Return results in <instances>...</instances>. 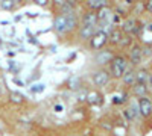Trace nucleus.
<instances>
[{"instance_id": "nucleus-1", "label": "nucleus", "mask_w": 152, "mask_h": 136, "mask_svg": "<svg viewBox=\"0 0 152 136\" xmlns=\"http://www.w3.org/2000/svg\"><path fill=\"white\" fill-rule=\"evenodd\" d=\"M78 24H79V18L75 15V12H70V14H58L53 18V29L59 35H64V33L73 30Z\"/></svg>"}, {"instance_id": "nucleus-2", "label": "nucleus", "mask_w": 152, "mask_h": 136, "mask_svg": "<svg viewBox=\"0 0 152 136\" xmlns=\"http://www.w3.org/2000/svg\"><path fill=\"white\" fill-rule=\"evenodd\" d=\"M126 70H128V58L123 55H114L110 62V76L114 79H122Z\"/></svg>"}, {"instance_id": "nucleus-3", "label": "nucleus", "mask_w": 152, "mask_h": 136, "mask_svg": "<svg viewBox=\"0 0 152 136\" xmlns=\"http://www.w3.org/2000/svg\"><path fill=\"white\" fill-rule=\"evenodd\" d=\"M143 52H142V45L140 44H132L129 48V53H128V62L132 67H138L143 62Z\"/></svg>"}, {"instance_id": "nucleus-4", "label": "nucleus", "mask_w": 152, "mask_h": 136, "mask_svg": "<svg viewBox=\"0 0 152 136\" xmlns=\"http://www.w3.org/2000/svg\"><path fill=\"white\" fill-rule=\"evenodd\" d=\"M91 79H93V83L97 86V88H104V86L108 85L111 76H110V73H108L107 70L100 68V70H96V71L93 73V77H91Z\"/></svg>"}, {"instance_id": "nucleus-5", "label": "nucleus", "mask_w": 152, "mask_h": 136, "mask_svg": "<svg viewBox=\"0 0 152 136\" xmlns=\"http://www.w3.org/2000/svg\"><path fill=\"white\" fill-rule=\"evenodd\" d=\"M108 42V32L105 30H96V33L93 35V38L90 40V44L94 50H100L105 44Z\"/></svg>"}, {"instance_id": "nucleus-6", "label": "nucleus", "mask_w": 152, "mask_h": 136, "mask_svg": "<svg viewBox=\"0 0 152 136\" xmlns=\"http://www.w3.org/2000/svg\"><path fill=\"white\" fill-rule=\"evenodd\" d=\"M137 106H138V110H140V115L142 117L149 118L152 115V100H151V98H148V97L138 98Z\"/></svg>"}, {"instance_id": "nucleus-7", "label": "nucleus", "mask_w": 152, "mask_h": 136, "mask_svg": "<svg viewBox=\"0 0 152 136\" xmlns=\"http://www.w3.org/2000/svg\"><path fill=\"white\" fill-rule=\"evenodd\" d=\"M97 23L99 24H107V26H110L111 24V17H113V11L110 6H105L102 9H99L97 12Z\"/></svg>"}, {"instance_id": "nucleus-8", "label": "nucleus", "mask_w": 152, "mask_h": 136, "mask_svg": "<svg viewBox=\"0 0 152 136\" xmlns=\"http://www.w3.org/2000/svg\"><path fill=\"white\" fill-rule=\"evenodd\" d=\"M123 38V32L120 27H111L108 32V42L113 45H119L120 40Z\"/></svg>"}, {"instance_id": "nucleus-9", "label": "nucleus", "mask_w": 152, "mask_h": 136, "mask_svg": "<svg viewBox=\"0 0 152 136\" xmlns=\"http://www.w3.org/2000/svg\"><path fill=\"white\" fill-rule=\"evenodd\" d=\"M137 23H138V20H137V18H134V17H128V18H126V20L122 23L120 29H122V32H123V33L132 35V33H134V30H135Z\"/></svg>"}, {"instance_id": "nucleus-10", "label": "nucleus", "mask_w": 152, "mask_h": 136, "mask_svg": "<svg viewBox=\"0 0 152 136\" xmlns=\"http://www.w3.org/2000/svg\"><path fill=\"white\" fill-rule=\"evenodd\" d=\"M151 77H152V73L148 68H138V70H135V83H145V85H148Z\"/></svg>"}, {"instance_id": "nucleus-11", "label": "nucleus", "mask_w": 152, "mask_h": 136, "mask_svg": "<svg viewBox=\"0 0 152 136\" xmlns=\"http://www.w3.org/2000/svg\"><path fill=\"white\" fill-rule=\"evenodd\" d=\"M123 114H125V117H126V119H128V121H135L138 117H140V110H138L137 103H131L129 107L125 109Z\"/></svg>"}, {"instance_id": "nucleus-12", "label": "nucleus", "mask_w": 152, "mask_h": 136, "mask_svg": "<svg viewBox=\"0 0 152 136\" xmlns=\"http://www.w3.org/2000/svg\"><path fill=\"white\" fill-rule=\"evenodd\" d=\"M81 21H82V24H87V26H96V24H97V14L94 11L88 9L87 12L82 14Z\"/></svg>"}, {"instance_id": "nucleus-13", "label": "nucleus", "mask_w": 152, "mask_h": 136, "mask_svg": "<svg viewBox=\"0 0 152 136\" xmlns=\"http://www.w3.org/2000/svg\"><path fill=\"white\" fill-rule=\"evenodd\" d=\"M96 26H87V24H81L79 27V36L82 40H91L93 35L96 33Z\"/></svg>"}, {"instance_id": "nucleus-14", "label": "nucleus", "mask_w": 152, "mask_h": 136, "mask_svg": "<svg viewBox=\"0 0 152 136\" xmlns=\"http://www.w3.org/2000/svg\"><path fill=\"white\" fill-rule=\"evenodd\" d=\"M131 89H132V94L138 98L148 97V92H149V88L145 83H134V86H131Z\"/></svg>"}, {"instance_id": "nucleus-15", "label": "nucleus", "mask_w": 152, "mask_h": 136, "mask_svg": "<svg viewBox=\"0 0 152 136\" xmlns=\"http://www.w3.org/2000/svg\"><path fill=\"white\" fill-rule=\"evenodd\" d=\"M122 82L126 86H134L135 83V70L134 68H128L125 71V74L122 76Z\"/></svg>"}, {"instance_id": "nucleus-16", "label": "nucleus", "mask_w": 152, "mask_h": 136, "mask_svg": "<svg viewBox=\"0 0 152 136\" xmlns=\"http://www.w3.org/2000/svg\"><path fill=\"white\" fill-rule=\"evenodd\" d=\"M113 58H114V55L110 50H100L99 55H97V58H96V60H97V64L104 65V64H110Z\"/></svg>"}, {"instance_id": "nucleus-17", "label": "nucleus", "mask_w": 152, "mask_h": 136, "mask_svg": "<svg viewBox=\"0 0 152 136\" xmlns=\"http://www.w3.org/2000/svg\"><path fill=\"white\" fill-rule=\"evenodd\" d=\"M85 5H87V8L90 9V11L97 12L99 9H102V8L108 6V2H105V0H90V2H87Z\"/></svg>"}, {"instance_id": "nucleus-18", "label": "nucleus", "mask_w": 152, "mask_h": 136, "mask_svg": "<svg viewBox=\"0 0 152 136\" xmlns=\"http://www.w3.org/2000/svg\"><path fill=\"white\" fill-rule=\"evenodd\" d=\"M142 52H143V59H148L152 56V44L142 45Z\"/></svg>"}, {"instance_id": "nucleus-19", "label": "nucleus", "mask_w": 152, "mask_h": 136, "mask_svg": "<svg viewBox=\"0 0 152 136\" xmlns=\"http://www.w3.org/2000/svg\"><path fill=\"white\" fill-rule=\"evenodd\" d=\"M11 101L12 103H21L23 101V95L18 94V92H12L11 94Z\"/></svg>"}, {"instance_id": "nucleus-20", "label": "nucleus", "mask_w": 152, "mask_h": 136, "mask_svg": "<svg viewBox=\"0 0 152 136\" xmlns=\"http://www.w3.org/2000/svg\"><path fill=\"white\" fill-rule=\"evenodd\" d=\"M129 44H131V36H129V35H126V36L123 35V38L120 40L119 45H120V47H128Z\"/></svg>"}, {"instance_id": "nucleus-21", "label": "nucleus", "mask_w": 152, "mask_h": 136, "mask_svg": "<svg viewBox=\"0 0 152 136\" xmlns=\"http://www.w3.org/2000/svg\"><path fill=\"white\" fill-rule=\"evenodd\" d=\"M145 9L149 12V14H152V0H149V2H145Z\"/></svg>"}, {"instance_id": "nucleus-22", "label": "nucleus", "mask_w": 152, "mask_h": 136, "mask_svg": "<svg viewBox=\"0 0 152 136\" xmlns=\"http://www.w3.org/2000/svg\"><path fill=\"white\" fill-rule=\"evenodd\" d=\"M151 91H152V89H151Z\"/></svg>"}]
</instances>
